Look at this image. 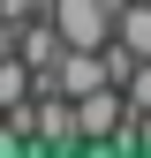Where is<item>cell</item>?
Masks as SVG:
<instances>
[{
	"label": "cell",
	"mask_w": 151,
	"mask_h": 158,
	"mask_svg": "<svg viewBox=\"0 0 151 158\" xmlns=\"http://www.w3.org/2000/svg\"><path fill=\"white\" fill-rule=\"evenodd\" d=\"M113 15H121V0H53V23H61L68 45H106Z\"/></svg>",
	"instance_id": "obj_1"
},
{
	"label": "cell",
	"mask_w": 151,
	"mask_h": 158,
	"mask_svg": "<svg viewBox=\"0 0 151 158\" xmlns=\"http://www.w3.org/2000/svg\"><path fill=\"white\" fill-rule=\"evenodd\" d=\"M76 113H83V143H113V135L128 128V90L121 83H98L91 98H76Z\"/></svg>",
	"instance_id": "obj_2"
},
{
	"label": "cell",
	"mask_w": 151,
	"mask_h": 158,
	"mask_svg": "<svg viewBox=\"0 0 151 158\" xmlns=\"http://www.w3.org/2000/svg\"><path fill=\"white\" fill-rule=\"evenodd\" d=\"M113 38H128V45L151 60V0H121V15H113Z\"/></svg>",
	"instance_id": "obj_3"
},
{
	"label": "cell",
	"mask_w": 151,
	"mask_h": 158,
	"mask_svg": "<svg viewBox=\"0 0 151 158\" xmlns=\"http://www.w3.org/2000/svg\"><path fill=\"white\" fill-rule=\"evenodd\" d=\"M128 113H151V60H136V75H128Z\"/></svg>",
	"instance_id": "obj_4"
},
{
	"label": "cell",
	"mask_w": 151,
	"mask_h": 158,
	"mask_svg": "<svg viewBox=\"0 0 151 158\" xmlns=\"http://www.w3.org/2000/svg\"><path fill=\"white\" fill-rule=\"evenodd\" d=\"M0 8H8V0H0Z\"/></svg>",
	"instance_id": "obj_5"
}]
</instances>
